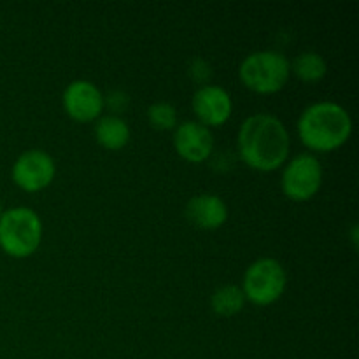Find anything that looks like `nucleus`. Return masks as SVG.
Here are the masks:
<instances>
[{"mask_svg": "<svg viewBox=\"0 0 359 359\" xmlns=\"http://www.w3.org/2000/svg\"><path fill=\"white\" fill-rule=\"evenodd\" d=\"M323 165L318 156L300 153L287 160L280 174V189L293 202H309L323 186Z\"/></svg>", "mask_w": 359, "mask_h": 359, "instance_id": "obj_6", "label": "nucleus"}, {"mask_svg": "<svg viewBox=\"0 0 359 359\" xmlns=\"http://www.w3.org/2000/svg\"><path fill=\"white\" fill-rule=\"evenodd\" d=\"M174 149L188 163H203L214 151L210 128L198 121H182L174 128Z\"/></svg>", "mask_w": 359, "mask_h": 359, "instance_id": "obj_10", "label": "nucleus"}, {"mask_svg": "<svg viewBox=\"0 0 359 359\" xmlns=\"http://www.w3.org/2000/svg\"><path fill=\"white\" fill-rule=\"evenodd\" d=\"M130 126L121 116L102 114L95 123V139L104 149L119 151L130 142Z\"/></svg>", "mask_w": 359, "mask_h": 359, "instance_id": "obj_12", "label": "nucleus"}, {"mask_svg": "<svg viewBox=\"0 0 359 359\" xmlns=\"http://www.w3.org/2000/svg\"><path fill=\"white\" fill-rule=\"evenodd\" d=\"M186 219L200 230H217L228 221V205L214 193H200L186 203Z\"/></svg>", "mask_w": 359, "mask_h": 359, "instance_id": "obj_11", "label": "nucleus"}, {"mask_svg": "<svg viewBox=\"0 0 359 359\" xmlns=\"http://www.w3.org/2000/svg\"><path fill=\"white\" fill-rule=\"evenodd\" d=\"M147 119L154 130L168 132L177 126V109L170 102H154L147 107Z\"/></svg>", "mask_w": 359, "mask_h": 359, "instance_id": "obj_15", "label": "nucleus"}, {"mask_svg": "<svg viewBox=\"0 0 359 359\" xmlns=\"http://www.w3.org/2000/svg\"><path fill=\"white\" fill-rule=\"evenodd\" d=\"M300 142L314 153L340 149L353 133V118L337 102L321 100L304 109L297 121Z\"/></svg>", "mask_w": 359, "mask_h": 359, "instance_id": "obj_2", "label": "nucleus"}, {"mask_svg": "<svg viewBox=\"0 0 359 359\" xmlns=\"http://www.w3.org/2000/svg\"><path fill=\"white\" fill-rule=\"evenodd\" d=\"M241 160L256 172H273L290 160L291 139L277 116L258 112L242 121L237 135Z\"/></svg>", "mask_w": 359, "mask_h": 359, "instance_id": "obj_1", "label": "nucleus"}, {"mask_svg": "<svg viewBox=\"0 0 359 359\" xmlns=\"http://www.w3.org/2000/svg\"><path fill=\"white\" fill-rule=\"evenodd\" d=\"M245 305V297L242 293L241 286L233 284H224L217 287L210 297V309L214 314L221 318H231V316L241 314Z\"/></svg>", "mask_w": 359, "mask_h": 359, "instance_id": "obj_14", "label": "nucleus"}, {"mask_svg": "<svg viewBox=\"0 0 359 359\" xmlns=\"http://www.w3.org/2000/svg\"><path fill=\"white\" fill-rule=\"evenodd\" d=\"M105 95L88 79H76L67 84L62 95L65 114L77 123H93L104 114Z\"/></svg>", "mask_w": 359, "mask_h": 359, "instance_id": "obj_8", "label": "nucleus"}, {"mask_svg": "<svg viewBox=\"0 0 359 359\" xmlns=\"http://www.w3.org/2000/svg\"><path fill=\"white\" fill-rule=\"evenodd\" d=\"M188 74L198 86H205V84H210V79H212V67L207 60L195 58L189 62Z\"/></svg>", "mask_w": 359, "mask_h": 359, "instance_id": "obj_16", "label": "nucleus"}, {"mask_svg": "<svg viewBox=\"0 0 359 359\" xmlns=\"http://www.w3.org/2000/svg\"><path fill=\"white\" fill-rule=\"evenodd\" d=\"M291 74L297 76L305 84H316L325 79L328 72V63L323 58V55L316 51L300 53L293 62L290 63Z\"/></svg>", "mask_w": 359, "mask_h": 359, "instance_id": "obj_13", "label": "nucleus"}, {"mask_svg": "<svg viewBox=\"0 0 359 359\" xmlns=\"http://www.w3.org/2000/svg\"><path fill=\"white\" fill-rule=\"evenodd\" d=\"M56 175V163L51 154L42 149H28L16 158L11 168L13 182L27 193L48 188Z\"/></svg>", "mask_w": 359, "mask_h": 359, "instance_id": "obj_7", "label": "nucleus"}, {"mask_svg": "<svg viewBox=\"0 0 359 359\" xmlns=\"http://www.w3.org/2000/svg\"><path fill=\"white\" fill-rule=\"evenodd\" d=\"M2 212H4V207H2V202H0V216H2Z\"/></svg>", "mask_w": 359, "mask_h": 359, "instance_id": "obj_19", "label": "nucleus"}, {"mask_svg": "<svg viewBox=\"0 0 359 359\" xmlns=\"http://www.w3.org/2000/svg\"><path fill=\"white\" fill-rule=\"evenodd\" d=\"M42 219L30 207H11L0 216V249L16 259L28 258L42 242Z\"/></svg>", "mask_w": 359, "mask_h": 359, "instance_id": "obj_3", "label": "nucleus"}, {"mask_svg": "<svg viewBox=\"0 0 359 359\" xmlns=\"http://www.w3.org/2000/svg\"><path fill=\"white\" fill-rule=\"evenodd\" d=\"M287 286V273L276 258H259L245 269L242 277V293L245 302L258 307H269L280 300Z\"/></svg>", "mask_w": 359, "mask_h": 359, "instance_id": "obj_5", "label": "nucleus"}, {"mask_svg": "<svg viewBox=\"0 0 359 359\" xmlns=\"http://www.w3.org/2000/svg\"><path fill=\"white\" fill-rule=\"evenodd\" d=\"M353 242H354V248H358V226L356 224L353 226Z\"/></svg>", "mask_w": 359, "mask_h": 359, "instance_id": "obj_18", "label": "nucleus"}, {"mask_svg": "<svg viewBox=\"0 0 359 359\" xmlns=\"http://www.w3.org/2000/svg\"><path fill=\"white\" fill-rule=\"evenodd\" d=\"M291 76L290 60L273 49H259L245 56L238 67V79L258 95L279 93Z\"/></svg>", "mask_w": 359, "mask_h": 359, "instance_id": "obj_4", "label": "nucleus"}, {"mask_svg": "<svg viewBox=\"0 0 359 359\" xmlns=\"http://www.w3.org/2000/svg\"><path fill=\"white\" fill-rule=\"evenodd\" d=\"M104 102H105V107L111 111V114L119 116L121 112H125L126 107H128L130 98L125 91L112 90V91H109L107 97H104Z\"/></svg>", "mask_w": 359, "mask_h": 359, "instance_id": "obj_17", "label": "nucleus"}, {"mask_svg": "<svg viewBox=\"0 0 359 359\" xmlns=\"http://www.w3.org/2000/svg\"><path fill=\"white\" fill-rule=\"evenodd\" d=\"M191 109L195 112V121L202 123L207 128H217L230 121L233 112V100L223 86L205 84L198 86L193 93Z\"/></svg>", "mask_w": 359, "mask_h": 359, "instance_id": "obj_9", "label": "nucleus"}]
</instances>
